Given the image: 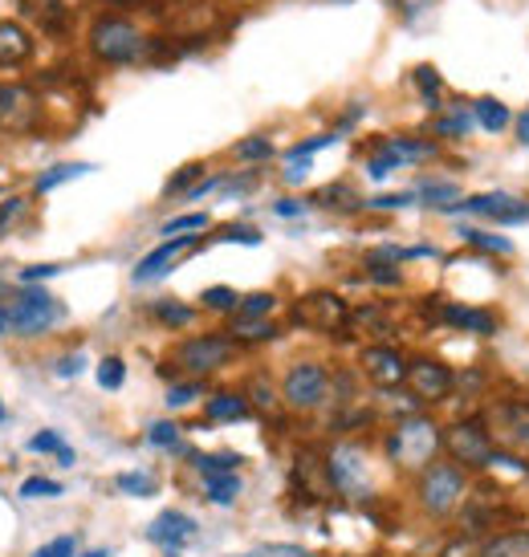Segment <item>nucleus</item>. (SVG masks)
I'll use <instances>...</instances> for the list:
<instances>
[{"instance_id":"obj_1","label":"nucleus","mask_w":529,"mask_h":557,"mask_svg":"<svg viewBox=\"0 0 529 557\" xmlns=\"http://www.w3.org/2000/svg\"><path fill=\"white\" fill-rule=\"evenodd\" d=\"M379 448H383V460L399 476L411 480L416 472H423V468L436 465L440 456H444V423L432 411L395 419L387 432H383V440H379Z\"/></svg>"},{"instance_id":"obj_2","label":"nucleus","mask_w":529,"mask_h":557,"mask_svg":"<svg viewBox=\"0 0 529 557\" xmlns=\"http://www.w3.org/2000/svg\"><path fill=\"white\" fill-rule=\"evenodd\" d=\"M472 484H477V476H468L456 460L440 456L436 465H428L423 472L411 476V505L420 509L428 525H452L460 505L472 493Z\"/></svg>"},{"instance_id":"obj_3","label":"nucleus","mask_w":529,"mask_h":557,"mask_svg":"<svg viewBox=\"0 0 529 557\" xmlns=\"http://www.w3.org/2000/svg\"><path fill=\"white\" fill-rule=\"evenodd\" d=\"M327 472L334 493L343 500H355V505H367L379 496V460L367 440H334L327 448Z\"/></svg>"},{"instance_id":"obj_4","label":"nucleus","mask_w":529,"mask_h":557,"mask_svg":"<svg viewBox=\"0 0 529 557\" xmlns=\"http://www.w3.org/2000/svg\"><path fill=\"white\" fill-rule=\"evenodd\" d=\"M444 456L456 460L468 476H489L501 456V444L484 411H465L444 423Z\"/></svg>"},{"instance_id":"obj_5","label":"nucleus","mask_w":529,"mask_h":557,"mask_svg":"<svg viewBox=\"0 0 529 557\" xmlns=\"http://www.w3.org/2000/svg\"><path fill=\"white\" fill-rule=\"evenodd\" d=\"M281 407H290L294 416H313L334 403V371L318 358H297L281 374Z\"/></svg>"},{"instance_id":"obj_6","label":"nucleus","mask_w":529,"mask_h":557,"mask_svg":"<svg viewBox=\"0 0 529 557\" xmlns=\"http://www.w3.org/2000/svg\"><path fill=\"white\" fill-rule=\"evenodd\" d=\"M90 53L102 65H135L143 58H151V41L135 21L107 13L90 25Z\"/></svg>"},{"instance_id":"obj_7","label":"nucleus","mask_w":529,"mask_h":557,"mask_svg":"<svg viewBox=\"0 0 529 557\" xmlns=\"http://www.w3.org/2000/svg\"><path fill=\"white\" fill-rule=\"evenodd\" d=\"M452 525H456V537L481 542V537L509 525V496L501 493L497 484H481V476H477L472 493H468V500L460 505Z\"/></svg>"},{"instance_id":"obj_8","label":"nucleus","mask_w":529,"mask_h":557,"mask_svg":"<svg viewBox=\"0 0 529 557\" xmlns=\"http://www.w3.org/2000/svg\"><path fill=\"white\" fill-rule=\"evenodd\" d=\"M245 346L224 330V334H192L175 346V374H187V379H208V374L224 371L229 362H236Z\"/></svg>"},{"instance_id":"obj_9","label":"nucleus","mask_w":529,"mask_h":557,"mask_svg":"<svg viewBox=\"0 0 529 557\" xmlns=\"http://www.w3.org/2000/svg\"><path fill=\"white\" fill-rule=\"evenodd\" d=\"M404 387L432 411V407H444V403L456 399V371L436 355H407Z\"/></svg>"},{"instance_id":"obj_10","label":"nucleus","mask_w":529,"mask_h":557,"mask_svg":"<svg viewBox=\"0 0 529 557\" xmlns=\"http://www.w3.org/2000/svg\"><path fill=\"white\" fill-rule=\"evenodd\" d=\"M62 318H65V306L53 294H46V289H21L13 297V306H9V325H13V334H21V338H37V334L53 330Z\"/></svg>"},{"instance_id":"obj_11","label":"nucleus","mask_w":529,"mask_h":557,"mask_svg":"<svg viewBox=\"0 0 529 557\" xmlns=\"http://www.w3.org/2000/svg\"><path fill=\"white\" fill-rule=\"evenodd\" d=\"M484 419H489V428H493L501 448L517 451V456L529 460V399L501 395V399H493L484 407Z\"/></svg>"},{"instance_id":"obj_12","label":"nucleus","mask_w":529,"mask_h":557,"mask_svg":"<svg viewBox=\"0 0 529 557\" xmlns=\"http://www.w3.org/2000/svg\"><path fill=\"white\" fill-rule=\"evenodd\" d=\"M46 119L41 98L21 82H0V131L4 135H33Z\"/></svg>"},{"instance_id":"obj_13","label":"nucleus","mask_w":529,"mask_h":557,"mask_svg":"<svg viewBox=\"0 0 529 557\" xmlns=\"http://www.w3.org/2000/svg\"><path fill=\"white\" fill-rule=\"evenodd\" d=\"M358 371L371 383V391H395L407 383V355L391 342H371L358 355Z\"/></svg>"},{"instance_id":"obj_14","label":"nucleus","mask_w":529,"mask_h":557,"mask_svg":"<svg viewBox=\"0 0 529 557\" xmlns=\"http://www.w3.org/2000/svg\"><path fill=\"white\" fill-rule=\"evenodd\" d=\"M294 325H306V330H318V334H339V330L350 325V310H346V301L339 294L318 289V294H306L294 306Z\"/></svg>"},{"instance_id":"obj_15","label":"nucleus","mask_w":529,"mask_h":557,"mask_svg":"<svg viewBox=\"0 0 529 557\" xmlns=\"http://www.w3.org/2000/svg\"><path fill=\"white\" fill-rule=\"evenodd\" d=\"M200 245V233H192V236H172V240H163L159 248H151L147 257H143L139 264H135V273H131V281L135 285H151V281L159 277H168L175 269V261L184 257V252H192V248Z\"/></svg>"},{"instance_id":"obj_16","label":"nucleus","mask_w":529,"mask_h":557,"mask_svg":"<svg viewBox=\"0 0 529 557\" xmlns=\"http://www.w3.org/2000/svg\"><path fill=\"white\" fill-rule=\"evenodd\" d=\"M294 493L310 496V500H327L334 493V484H330V472H327V451H310L302 448L294 460Z\"/></svg>"},{"instance_id":"obj_17","label":"nucleus","mask_w":529,"mask_h":557,"mask_svg":"<svg viewBox=\"0 0 529 557\" xmlns=\"http://www.w3.org/2000/svg\"><path fill=\"white\" fill-rule=\"evenodd\" d=\"M436 322L448 325V330H465V334H477V338H493L501 330L497 313L477 310V306H460V301H440L436 306Z\"/></svg>"},{"instance_id":"obj_18","label":"nucleus","mask_w":529,"mask_h":557,"mask_svg":"<svg viewBox=\"0 0 529 557\" xmlns=\"http://www.w3.org/2000/svg\"><path fill=\"white\" fill-rule=\"evenodd\" d=\"M192 537H196V521L180 509H163L156 521L147 525V542L163 545V549H184Z\"/></svg>"},{"instance_id":"obj_19","label":"nucleus","mask_w":529,"mask_h":557,"mask_svg":"<svg viewBox=\"0 0 529 557\" xmlns=\"http://www.w3.org/2000/svg\"><path fill=\"white\" fill-rule=\"evenodd\" d=\"M249 416H253V403L245 391L220 387V391H208V399H204V419L208 423H241V419Z\"/></svg>"},{"instance_id":"obj_20","label":"nucleus","mask_w":529,"mask_h":557,"mask_svg":"<svg viewBox=\"0 0 529 557\" xmlns=\"http://www.w3.org/2000/svg\"><path fill=\"white\" fill-rule=\"evenodd\" d=\"M472 557H529V529L526 525H505L477 542Z\"/></svg>"},{"instance_id":"obj_21","label":"nucleus","mask_w":529,"mask_h":557,"mask_svg":"<svg viewBox=\"0 0 529 557\" xmlns=\"http://www.w3.org/2000/svg\"><path fill=\"white\" fill-rule=\"evenodd\" d=\"M33 58V37L16 21H0V65H25Z\"/></svg>"},{"instance_id":"obj_22","label":"nucleus","mask_w":529,"mask_h":557,"mask_svg":"<svg viewBox=\"0 0 529 557\" xmlns=\"http://www.w3.org/2000/svg\"><path fill=\"white\" fill-rule=\"evenodd\" d=\"M472 107L468 102H456V107H444L436 119V139H465V135H472Z\"/></svg>"},{"instance_id":"obj_23","label":"nucleus","mask_w":529,"mask_h":557,"mask_svg":"<svg viewBox=\"0 0 529 557\" xmlns=\"http://www.w3.org/2000/svg\"><path fill=\"white\" fill-rule=\"evenodd\" d=\"M472 107V119H477V126L481 131H489V135H501V131H509V107L505 102H497V98H472L468 102Z\"/></svg>"},{"instance_id":"obj_24","label":"nucleus","mask_w":529,"mask_h":557,"mask_svg":"<svg viewBox=\"0 0 529 557\" xmlns=\"http://www.w3.org/2000/svg\"><path fill=\"white\" fill-rule=\"evenodd\" d=\"M245 456L241 451H192V468H200L204 476H224V472H241Z\"/></svg>"},{"instance_id":"obj_25","label":"nucleus","mask_w":529,"mask_h":557,"mask_svg":"<svg viewBox=\"0 0 529 557\" xmlns=\"http://www.w3.org/2000/svg\"><path fill=\"white\" fill-rule=\"evenodd\" d=\"M151 318L159 325H168V330H184V325L196 322V310L184 306V301H172V297H159V301H151Z\"/></svg>"},{"instance_id":"obj_26","label":"nucleus","mask_w":529,"mask_h":557,"mask_svg":"<svg viewBox=\"0 0 529 557\" xmlns=\"http://www.w3.org/2000/svg\"><path fill=\"white\" fill-rule=\"evenodd\" d=\"M460 240L477 252H489V257H514V240L497 233H481V228H460Z\"/></svg>"},{"instance_id":"obj_27","label":"nucleus","mask_w":529,"mask_h":557,"mask_svg":"<svg viewBox=\"0 0 529 557\" xmlns=\"http://www.w3.org/2000/svg\"><path fill=\"white\" fill-rule=\"evenodd\" d=\"M229 334H233L241 346H257V342L281 338V325L269 322V318H257V322H233L229 325Z\"/></svg>"},{"instance_id":"obj_28","label":"nucleus","mask_w":529,"mask_h":557,"mask_svg":"<svg viewBox=\"0 0 529 557\" xmlns=\"http://www.w3.org/2000/svg\"><path fill=\"white\" fill-rule=\"evenodd\" d=\"M90 163H58V168H49L46 175H37V184H33V191L37 196H46V191H53V187L70 184V180H78V175H90Z\"/></svg>"},{"instance_id":"obj_29","label":"nucleus","mask_w":529,"mask_h":557,"mask_svg":"<svg viewBox=\"0 0 529 557\" xmlns=\"http://www.w3.org/2000/svg\"><path fill=\"white\" fill-rule=\"evenodd\" d=\"M241 493H245V484H241L236 472H224V476H204V496H208L212 505H233Z\"/></svg>"},{"instance_id":"obj_30","label":"nucleus","mask_w":529,"mask_h":557,"mask_svg":"<svg viewBox=\"0 0 529 557\" xmlns=\"http://www.w3.org/2000/svg\"><path fill=\"white\" fill-rule=\"evenodd\" d=\"M383 147H387V151H395V156L404 159V163H416V159H432L440 151L436 143L411 139V135H395V139H383Z\"/></svg>"},{"instance_id":"obj_31","label":"nucleus","mask_w":529,"mask_h":557,"mask_svg":"<svg viewBox=\"0 0 529 557\" xmlns=\"http://www.w3.org/2000/svg\"><path fill=\"white\" fill-rule=\"evenodd\" d=\"M411 82L420 86L423 107L444 110V82H440V74H436V70H432V65H416V70H411Z\"/></svg>"},{"instance_id":"obj_32","label":"nucleus","mask_w":529,"mask_h":557,"mask_svg":"<svg viewBox=\"0 0 529 557\" xmlns=\"http://www.w3.org/2000/svg\"><path fill=\"white\" fill-rule=\"evenodd\" d=\"M278 294H249L241 297V306H236V322H257V318H269V313L278 310Z\"/></svg>"},{"instance_id":"obj_33","label":"nucleus","mask_w":529,"mask_h":557,"mask_svg":"<svg viewBox=\"0 0 529 557\" xmlns=\"http://www.w3.org/2000/svg\"><path fill=\"white\" fill-rule=\"evenodd\" d=\"M245 395H249L253 411H278L281 407V387H273L264 374H257L249 387H245Z\"/></svg>"},{"instance_id":"obj_34","label":"nucleus","mask_w":529,"mask_h":557,"mask_svg":"<svg viewBox=\"0 0 529 557\" xmlns=\"http://www.w3.org/2000/svg\"><path fill=\"white\" fill-rule=\"evenodd\" d=\"M29 451H46V456H58V465H74V448H70V444H65L62 435L58 432H37L29 440Z\"/></svg>"},{"instance_id":"obj_35","label":"nucleus","mask_w":529,"mask_h":557,"mask_svg":"<svg viewBox=\"0 0 529 557\" xmlns=\"http://www.w3.org/2000/svg\"><path fill=\"white\" fill-rule=\"evenodd\" d=\"M114 488L126 496H156L159 480L151 476V472H119V476H114Z\"/></svg>"},{"instance_id":"obj_36","label":"nucleus","mask_w":529,"mask_h":557,"mask_svg":"<svg viewBox=\"0 0 529 557\" xmlns=\"http://www.w3.org/2000/svg\"><path fill=\"white\" fill-rule=\"evenodd\" d=\"M362 269H367V277H371L374 285H387V289L404 285V273H399L391 261H383V257H374V252H367V257H362Z\"/></svg>"},{"instance_id":"obj_37","label":"nucleus","mask_w":529,"mask_h":557,"mask_svg":"<svg viewBox=\"0 0 529 557\" xmlns=\"http://www.w3.org/2000/svg\"><path fill=\"white\" fill-rule=\"evenodd\" d=\"M355 200V191H350V184H327V187H318L310 196V203H318V208H358V203H350Z\"/></svg>"},{"instance_id":"obj_38","label":"nucleus","mask_w":529,"mask_h":557,"mask_svg":"<svg viewBox=\"0 0 529 557\" xmlns=\"http://www.w3.org/2000/svg\"><path fill=\"white\" fill-rule=\"evenodd\" d=\"M200 306L212 313H236V306H241V294L236 289H229V285H212V289H204L200 294Z\"/></svg>"},{"instance_id":"obj_39","label":"nucleus","mask_w":529,"mask_h":557,"mask_svg":"<svg viewBox=\"0 0 529 557\" xmlns=\"http://www.w3.org/2000/svg\"><path fill=\"white\" fill-rule=\"evenodd\" d=\"M200 175H204V163H187L184 171H175L172 180L163 184V200H175V196H187L192 187L200 184Z\"/></svg>"},{"instance_id":"obj_40","label":"nucleus","mask_w":529,"mask_h":557,"mask_svg":"<svg viewBox=\"0 0 529 557\" xmlns=\"http://www.w3.org/2000/svg\"><path fill=\"white\" fill-rule=\"evenodd\" d=\"M233 156L236 159H245V163H264V159H273L278 156V147L264 139V135H253V139H241L233 147Z\"/></svg>"},{"instance_id":"obj_41","label":"nucleus","mask_w":529,"mask_h":557,"mask_svg":"<svg viewBox=\"0 0 529 557\" xmlns=\"http://www.w3.org/2000/svg\"><path fill=\"white\" fill-rule=\"evenodd\" d=\"M180 435H184V428L180 423H172V419H159V423H151L147 428V444L151 448H180Z\"/></svg>"},{"instance_id":"obj_42","label":"nucleus","mask_w":529,"mask_h":557,"mask_svg":"<svg viewBox=\"0 0 529 557\" xmlns=\"http://www.w3.org/2000/svg\"><path fill=\"white\" fill-rule=\"evenodd\" d=\"M200 395H208V387H204V379H187V383H172V391H168V407H172V411H180V407H192V403L200 399Z\"/></svg>"},{"instance_id":"obj_43","label":"nucleus","mask_w":529,"mask_h":557,"mask_svg":"<svg viewBox=\"0 0 529 557\" xmlns=\"http://www.w3.org/2000/svg\"><path fill=\"white\" fill-rule=\"evenodd\" d=\"M126 383V362L119 355H110L98 362V387L102 391H119Z\"/></svg>"},{"instance_id":"obj_44","label":"nucleus","mask_w":529,"mask_h":557,"mask_svg":"<svg viewBox=\"0 0 529 557\" xmlns=\"http://www.w3.org/2000/svg\"><path fill=\"white\" fill-rule=\"evenodd\" d=\"M200 228H208V212H187V216H175V220H168L159 233L168 236H192V233H200Z\"/></svg>"},{"instance_id":"obj_45","label":"nucleus","mask_w":529,"mask_h":557,"mask_svg":"<svg viewBox=\"0 0 529 557\" xmlns=\"http://www.w3.org/2000/svg\"><path fill=\"white\" fill-rule=\"evenodd\" d=\"M420 196L416 191H395V196H374V200H362V208L371 212H395V208H416Z\"/></svg>"},{"instance_id":"obj_46","label":"nucleus","mask_w":529,"mask_h":557,"mask_svg":"<svg viewBox=\"0 0 529 557\" xmlns=\"http://www.w3.org/2000/svg\"><path fill=\"white\" fill-rule=\"evenodd\" d=\"M21 496H25V500L62 496V484H58V480H49V476H29V480H21Z\"/></svg>"},{"instance_id":"obj_47","label":"nucleus","mask_w":529,"mask_h":557,"mask_svg":"<svg viewBox=\"0 0 529 557\" xmlns=\"http://www.w3.org/2000/svg\"><path fill=\"white\" fill-rule=\"evenodd\" d=\"M334 139H339V131H334V135H318V139H306V143H294V147L285 151V159H290V163H302V159L318 156L322 147H330Z\"/></svg>"},{"instance_id":"obj_48","label":"nucleus","mask_w":529,"mask_h":557,"mask_svg":"<svg viewBox=\"0 0 529 557\" xmlns=\"http://www.w3.org/2000/svg\"><path fill=\"white\" fill-rule=\"evenodd\" d=\"M29 212V200L25 196H13V200H0V233H9L16 220Z\"/></svg>"},{"instance_id":"obj_49","label":"nucleus","mask_w":529,"mask_h":557,"mask_svg":"<svg viewBox=\"0 0 529 557\" xmlns=\"http://www.w3.org/2000/svg\"><path fill=\"white\" fill-rule=\"evenodd\" d=\"M33 557H78V542L70 533H62V537L46 542L41 549H33Z\"/></svg>"},{"instance_id":"obj_50","label":"nucleus","mask_w":529,"mask_h":557,"mask_svg":"<svg viewBox=\"0 0 529 557\" xmlns=\"http://www.w3.org/2000/svg\"><path fill=\"white\" fill-rule=\"evenodd\" d=\"M217 240H236V245H261V233H257V228H249V224H229V228H224V233H220Z\"/></svg>"},{"instance_id":"obj_51","label":"nucleus","mask_w":529,"mask_h":557,"mask_svg":"<svg viewBox=\"0 0 529 557\" xmlns=\"http://www.w3.org/2000/svg\"><path fill=\"white\" fill-rule=\"evenodd\" d=\"M82 367H86L82 355H62L53 362V374H58V379H74V374H82Z\"/></svg>"},{"instance_id":"obj_52","label":"nucleus","mask_w":529,"mask_h":557,"mask_svg":"<svg viewBox=\"0 0 529 557\" xmlns=\"http://www.w3.org/2000/svg\"><path fill=\"white\" fill-rule=\"evenodd\" d=\"M53 273H62V264H29V269H21V285H33V281H46Z\"/></svg>"},{"instance_id":"obj_53","label":"nucleus","mask_w":529,"mask_h":557,"mask_svg":"<svg viewBox=\"0 0 529 557\" xmlns=\"http://www.w3.org/2000/svg\"><path fill=\"white\" fill-rule=\"evenodd\" d=\"M261 557H313V554L302 549V545H264Z\"/></svg>"},{"instance_id":"obj_54","label":"nucleus","mask_w":529,"mask_h":557,"mask_svg":"<svg viewBox=\"0 0 529 557\" xmlns=\"http://www.w3.org/2000/svg\"><path fill=\"white\" fill-rule=\"evenodd\" d=\"M273 212H278V216H302V212H306V203H297V200H278V203H273Z\"/></svg>"},{"instance_id":"obj_55","label":"nucleus","mask_w":529,"mask_h":557,"mask_svg":"<svg viewBox=\"0 0 529 557\" xmlns=\"http://www.w3.org/2000/svg\"><path fill=\"white\" fill-rule=\"evenodd\" d=\"M517 143H526V147H529V110L517 119Z\"/></svg>"},{"instance_id":"obj_56","label":"nucleus","mask_w":529,"mask_h":557,"mask_svg":"<svg viewBox=\"0 0 529 557\" xmlns=\"http://www.w3.org/2000/svg\"><path fill=\"white\" fill-rule=\"evenodd\" d=\"M9 330H13V325H9V310L0 306V334H9Z\"/></svg>"},{"instance_id":"obj_57","label":"nucleus","mask_w":529,"mask_h":557,"mask_svg":"<svg viewBox=\"0 0 529 557\" xmlns=\"http://www.w3.org/2000/svg\"><path fill=\"white\" fill-rule=\"evenodd\" d=\"M82 557H110L107 549H90V554H82Z\"/></svg>"},{"instance_id":"obj_58","label":"nucleus","mask_w":529,"mask_h":557,"mask_svg":"<svg viewBox=\"0 0 529 557\" xmlns=\"http://www.w3.org/2000/svg\"><path fill=\"white\" fill-rule=\"evenodd\" d=\"M4 419H9V411H4V403H0V423H4Z\"/></svg>"},{"instance_id":"obj_59","label":"nucleus","mask_w":529,"mask_h":557,"mask_svg":"<svg viewBox=\"0 0 529 557\" xmlns=\"http://www.w3.org/2000/svg\"><path fill=\"white\" fill-rule=\"evenodd\" d=\"M110 4H131V0H110Z\"/></svg>"}]
</instances>
